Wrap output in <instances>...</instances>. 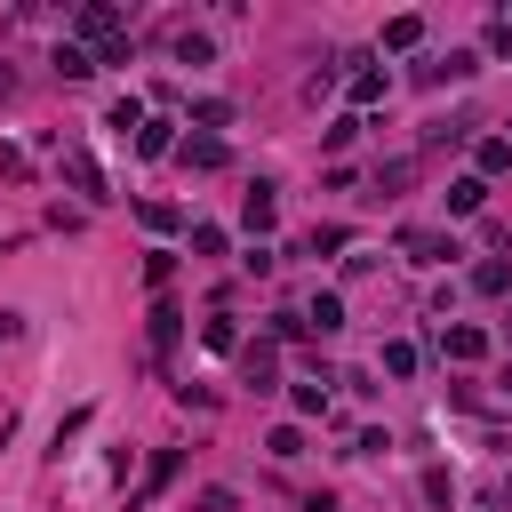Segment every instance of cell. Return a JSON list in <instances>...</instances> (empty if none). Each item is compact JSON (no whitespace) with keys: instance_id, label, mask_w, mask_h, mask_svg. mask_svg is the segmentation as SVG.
Wrapping results in <instances>:
<instances>
[{"instance_id":"1","label":"cell","mask_w":512,"mask_h":512,"mask_svg":"<svg viewBox=\"0 0 512 512\" xmlns=\"http://www.w3.org/2000/svg\"><path fill=\"white\" fill-rule=\"evenodd\" d=\"M304 328L336 336V328H344V296H336V288H312V304H304Z\"/></svg>"},{"instance_id":"2","label":"cell","mask_w":512,"mask_h":512,"mask_svg":"<svg viewBox=\"0 0 512 512\" xmlns=\"http://www.w3.org/2000/svg\"><path fill=\"white\" fill-rule=\"evenodd\" d=\"M176 344H184V312H176V304H168V296H160V304H152V352H160V360H168V352H176Z\"/></svg>"},{"instance_id":"3","label":"cell","mask_w":512,"mask_h":512,"mask_svg":"<svg viewBox=\"0 0 512 512\" xmlns=\"http://www.w3.org/2000/svg\"><path fill=\"white\" fill-rule=\"evenodd\" d=\"M240 376H248V384H256V392H272V376H280V352H272V336H264V344H248V352H240Z\"/></svg>"},{"instance_id":"4","label":"cell","mask_w":512,"mask_h":512,"mask_svg":"<svg viewBox=\"0 0 512 512\" xmlns=\"http://www.w3.org/2000/svg\"><path fill=\"white\" fill-rule=\"evenodd\" d=\"M240 224H248V232H272V224H280V200H272V184H256V192L240 200Z\"/></svg>"},{"instance_id":"5","label":"cell","mask_w":512,"mask_h":512,"mask_svg":"<svg viewBox=\"0 0 512 512\" xmlns=\"http://www.w3.org/2000/svg\"><path fill=\"white\" fill-rule=\"evenodd\" d=\"M168 480H176V448H160V456H152V472H144V488L128 496V512H144V504H152V496H160Z\"/></svg>"},{"instance_id":"6","label":"cell","mask_w":512,"mask_h":512,"mask_svg":"<svg viewBox=\"0 0 512 512\" xmlns=\"http://www.w3.org/2000/svg\"><path fill=\"white\" fill-rule=\"evenodd\" d=\"M464 72H472V56H464V48H448V56L416 64V80H424V88H440V80H464Z\"/></svg>"},{"instance_id":"7","label":"cell","mask_w":512,"mask_h":512,"mask_svg":"<svg viewBox=\"0 0 512 512\" xmlns=\"http://www.w3.org/2000/svg\"><path fill=\"white\" fill-rule=\"evenodd\" d=\"M176 160H184V168H224V136H184Z\"/></svg>"},{"instance_id":"8","label":"cell","mask_w":512,"mask_h":512,"mask_svg":"<svg viewBox=\"0 0 512 512\" xmlns=\"http://www.w3.org/2000/svg\"><path fill=\"white\" fill-rule=\"evenodd\" d=\"M400 248H408L416 264H448V256H456V240H440V232H400Z\"/></svg>"},{"instance_id":"9","label":"cell","mask_w":512,"mask_h":512,"mask_svg":"<svg viewBox=\"0 0 512 512\" xmlns=\"http://www.w3.org/2000/svg\"><path fill=\"white\" fill-rule=\"evenodd\" d=\"M80 40H120V8H80Z\"/></svg>"},{"instance_id":"10","label":"cell","mask_w":512,"mask_h":512,"mask_svg":"<svg viewBox=\"0 0 512 512\" xmlns=\"http://www.w3.org/2000/svg\"><path fill=\"white\" fill-rule=\"evenodd\" d=\"M64 176H72V184H80L88 200H104V168H96L88 152H64Z\"/></svg>"},{"instance_id":"11","label":"cell","mask_w":512,"mask_h":512,"mask_svg":"<svg viewBox=\"0 0 512 512\" xmlns=\"http://www.w3.org/2000/svg\"><path fill=\"white\" fill-rule=\"evenodd\" d=\"M480 200H488L480 176H456V184H448V216H480Z\"/></svg>"},{"instance_id":"12","label":"cell","mask_w":512,"mask_h":512,"mask_svg":"<svg viewBox=\"0 0 512 512\" xmlns=\"http://www.w3.org/2000/svg\"><path fill=\"white\" fill-rule=\"evenodd\" d=\"M440 352H448V360H480L488 336H480V328H440Z\"/></svg>"},{"instance_id":"13","label":"cell","mask_w":512,"mask_h":512,"mask_svg":"<svg viewBox=\"0 0 512 512\" xmlns=\"http://www.w3.org/2000/svg\"><path fill=\"white\" fill-rule=\"evenodd\" d=\"M472 288H480V296H504V288H512V264H504V256L472 264Z\"/></svg>"},{"instance_id":"14","label":"cell","mask_w":512,"mask_h":512,"mask_svg":"<svg viewBox=\"0 0 512 512\" xmlns=\"http://www.w3.org/2000/svg\"><path fill=\"white\" fill-rule=\"evenodd\" d=\"M56 72H64V80H88V72H96V56H88L80 40H64V48H56Z\"/></svg>"},{"instance_id":"15","label":"cell","mask_w":512,"mask_h":512,"mask_svg":"<svg viewBox=\"0 0 512 512\" xmlns=\"http://www.w3.org/2000/svg\"><path fill=\"white\" fill-rule=\"evenodd\" d=\"M512 168V136H480V176H504Z\"/></svg>"},{"instance_id":"16","label":"cell","mask_w":512,"mask_h":512,"mask_svg":"<svg viewBox=\"0 0 512 512\" xmlns=\"http://www.w3.org/2000/svg\"><path fill=\"white\" fill-rule=\"evenodd\" d=\"M200 344H208V352H240V328H232V312H216V320L200 328Z\"/></svg>"},{"instance_id":"17","label":"cell","mask_w":512,"mask_h":512,"mask_svg":"<svg viewBox=\"0 0 512 512\" xmlns=\"http://www.w3.org/2000/svg\"><path fill=\"white\" fill-rule=\"evenodd\" d=\"M416 40H424V16H392L384 24V48H416Z\"/></svg>"},{"instance_id":"18","label":"cell","mask_w":512,"mask_h":512,"mask_svg":"<svg viewBox=\"0 0 512 512\" xmlns=\"http://www.w3.org/2000/svg\"><path fill=\"white\" fill-rule=\"evenodd\" d=\"M192 120H200V136H216V128L232 120V104H224V96H200V104H192Z\"/></svg>"},{"instance_id":"19","label":"cell","mask_w":512,"mask_h":512,"mask_svg":"<svg viewBox=\"0 0 512 512\" xmlns=\"http://www.w3.org/2000/svg\"><path fill=\"white\" fill-rule=\"evenodd\" d=\"M264 448H272V456H280V464H296V456H304V424H280V432H272V440H264Z\"/></svg>"},{"instance_id":"20","label":"cell","mask_w":512,"mask_h":512,"mask_svg":"<svg viewBox=\"0 0 512 512\" xmlns=\"http://www.w3.org/2000/svg\"><path fill=\"white\" fill-rule=\"evenodd\" d=\"M424 504H440V512H448V504H456V472H440V464H432V472H424Z\"/></svg>"},{"instance_id":"21","label":"cell","mask_w":512,"mask_h":512,"mask_svg":"<svg viewBox=\"0 0 512 512\" xmlns=\"http://www.w3.org/2000/svg\"><path fill=\"white\" fill-rule=\"evenodd\" d=\"M376 96H384V72L360 64V72H352V104H376Z\"/></svg>"},{"instance_id":"22","label":"cell","mask_w":512,"mask_h":512,"mask_svg":"<svg viewBox=\"0 0 512 512\" xmlns=\"http://www.w3.org/2000/svg\"><path fill=\"white\" fill-rule=\"evenodd\" d=\"M136 152L160 160V152H168V120H144V128H136Z\"/></svg>"},{"instance_id":"23","label":"cell","mask_w":512,"mask_h":512,"mask_svg":"<svg viewBox=\"0 0 512 512\" xmlns=\"http://www.w3.org/2000/svg\"><path fill=\"white\" fill-rule=\"evenodd\" d=\"M176 56H184V64H208L216 48H208V32H176Z\"/></svg>"},{"instance_id":"24","label":"cell","mask_w":512,"mask_h":512,"mask_svg":"<svg viewBox=\"0 0 512 512\" xmlns=\"http://www.w3.org/2000/svg\"><path fill=\"white\" fill-rule=\"evenodd\" d=\"M104 128H144V104H136V96H120V104L104 112Z\"/></svg>"},{"instance_id":"25","label":"cell","mask_w":512,"mask_h":512,"mask_svg":"<svg viewBox=\"0 0 512 512\" xmlns=\"http://www.w3.org/2000/svg\"><path fill=\"white\" fill-rule=\"evenodd\" d=\"M352 136H360V120H352V112H344V120H328V128H320V144H328V152H344V144H352Z\"/></svg>"},{"instance_id":"26","label":"cell","mask_w":512,"mask_h":512,"mask_svg":"<svg viewBox=\"0 0 512 512\" xmlns=\"http://www.w3.org/2000/svg\"><path fill=\"white\" fill-rule=\"evenodd\" d=\"M192 256H224V224H192Z\"/></svg>"},{"instance_id":"27","label":"cell","mask_w":512,"mask_h":512,"mask_svg":"<svg viewBox=\"0 0 512 512\" xmlns=\"http://www.w3.org/2000/svg\"><path fill=\"white\" fill-rule=\"evenodd\" d=\"M144 280H152V288H168V280H176V256H168V248H152V256H144Z\"/></svg>"},{"instance_id":"28","label":"cell","mask_w":512,"mask_h":512,"mask_svg":"<svg viewBox=\"0 0 512 512\" xmlns=\"http://www.w3.org/2000/svg\"><path fill=\"white\" fill-rule=\"evenodd\" d=\"M384 376H416V344H384Z\"/></svg>"},{"instance_id":"29","label":"cell","mask_w":512,"mask_h":512,"mask_svg":"<svg viewBox=\"0 0 512 512\" xmlns=\"http://www.w3.org/2000/svg\"><path fill=\"white\" fill-rule=\"evenodd\" d=\"M328 408V384H296V416H320Z\"/></svg>"},{"instance_id":"30","label":"cell","mask_w":512,"mask_h":512,"mask_svg":"<svg viewBox=\"0 0 512 512\" xmlns=\"http://www.w3.org/2000/svg\"><path fill=\"white\" fill-rule=\"evenodd\" d=\"M192 512H240V496H232V488H200V504H192Z\"/></svg>"},{"instance_id":"31","label":"cell","mask_w":512,"mask_h":512,"mask_svg":"<svg viewBox=\"0 0 512 512\" xmlns=\"http://www.w3.org/2000/svg\"><path fill=\"white\" fill-rule=\"evenodd\" d=\"M488 56H512V16H496V24H488Z\"/></svg>"},{"instance_id":"32","label":"cell","mask_w":512,"mask_h":512,"mask_svg":"<svg viewBox=\"0 0 512 512\" xmlns=\"http://www.w3.org/2000/svg\"><path fill=\"white\" fill-rule=\"evenodd\" d=\"M16 328H24V312H0V344H8V336H16Z\"/></svg>"},{"instance_id":"33","label":"cell","mask_w":512,"mask_h":512,"mask_svg":"<svg viewBox=\"0 0 512 512\" xmlns=\"http://www.w3.org/2000/svg\"><path fill=\"white\" fill-rule=\"evenodd\" d=\"M304 512H336V504H328V496H312V504H304Z\"/></svg>"},{"instance_id":"34","label":"cell","mask_w":512,"mask_h":512,"mask_svg":"<svg viewBox=\"0 0 512 512\" xmlns=\"http://www.w3.org/2000/svg\"><path fill=\"white\" fill-rule=\"evenodd\" d=\"M504 392H512V368H504Z\"/></svg>"}]
</instances>
